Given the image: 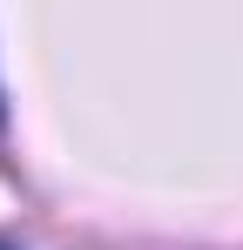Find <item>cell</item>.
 I'll list each match as a JSON object with an SVG mask.
<instances>
[{"label": "cell", "instance_id": "cell-1", "mask_svg": "<svg viewBox=\"0 0 243 250\" xmlns=\"http://www.w3.org/2000/svg\"><path fill=\"white\" fill-rule=\"evenodd\" d=\"M0 250H14V244H0Z\"/></svg>", "mask_w": 243, "mask_h": 250}]
</instances>
